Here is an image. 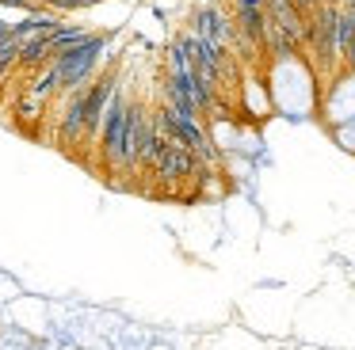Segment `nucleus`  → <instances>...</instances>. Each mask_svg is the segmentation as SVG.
Returning <instances> with one entry per match:
<instances>
[{
	"label": "nucleus",
	"mask_w": 355,
	"mask_h": 350,
	"mask_svg": "<svg viewBox=\"0 0 355 350\" xmlns=\"http://www.w3.org/2000/svg\"><path fill=\"white\" fill-rule=\"evenodd\" d=\"M107 50H111V38L96 30L88 42L73 46V50H65V53H58V57H54V68H58V95H69V91L92 84L96 76L103 73V57H107Z\"/></svg>",
	"instance_id": "nucleus-1"
},
{
	"label": "nucleus",
	"mask_w": 355,
	"mask_h": 350,
	"mask_svg": "<svg viewBox=\"0 0 355 350\" xmlns=\"http://www.w3.org/2000/svg\"><path fill=\"white\" fill-rule=\"evenodd\" d=\"M126 126H130V95H126V84L119 88L115 103H111L107 118H103V133H100V172H107L119 183L123 175V152H126Z\"/></svg>",
	"instance_id": "nucleus-2"
},
{
	"label": "nucleus",
	"mask_w": 355,
	"mask_h": 350,
	"mask_svg": "<svg viewBox=\"0 0 355 350\" xmlns=\"http://www.w3.org/2000/svg\"><path fill=\"white\" fill-rule=\"evenodd\" d=\"M195 175H199V160H195V152L187 149V145H164V152L157 156V164L149 167L146 179L153 183V194H176L180 187H187V183H195Z\"/></svg>",
	"instance_id": "nucleus-3"
},
{
	"label": "nucleus",
	"mask_w": 355,
	"mask_h": 350,
	"mask_svg": "<svg viewBox=\"0 0 355 350\" xmlns=\"http://www.w3.org/2000/svg\"><path fill=\"white\" fill-rule=\"evenodd\" d=\"M321 111H324L329 129H336V126L355 118V68H340L321 88Z\"/></svg>",
	"instance_id": "nucleus-4"
},
{
	"label": "nucleus",
	"mask_w": 355,
	"mask_h": 350,
	"mask_svg": "<svg viewBox=\"0 0 355 350\" xmlns=\"http://www.w3.org/2000/svg\"><path fill=\"white\" fill-rule=\"evenodd\" d=\"M191 27L199 30L202 38H210V42H214L222 53H230V57H233V38H237V19H233V12H230L225 4H202L199 12L191 15Z\"/></svg>",
	"instance_id": "nucleus-5"
},
{
	"label": "nucleus",
	"mask_w": 355,
	"mask_h": 350,
	"mask_svg": "<svg viewBox=\"0 0 355 350\" xmlns=\"http://www.w3.org/2000/svg\"><path fill=\"white\" fill-rule=\"evenodd\" d=\"M96 30L92 27H85V23H62V27L50 35V53H65V50H73V46H80V42H88Z\"/></svg>",
	"instance_id": "nucleus-6"
},
{
	"label": "nucleus",
	"mask_w": 355,
	"mask_h": 350,
	"mask_svg": "<svg viewBox=\"0 0 355 350\" xmlns=\"http://www.w3.org/2000/svg\"><path fill=\"white\" fill-rule=\"evenodd\" d=\"M241 91H245V95H268L256 76H248V80L241 84ZM260 111H263V118H268V114H271V99H260V107H248V103L241 107V114H252V118H260Z\"/></svg>",
	"instance_id": "nucleus-7"
},
{
	"label": "nucleus",
	"mask_w": 355,
	"mask_h": 350,
	"mask_svg": "<svg viewBox=\"0 0 355 350\" xmlns=\"http://www.w3.org/2000/svg\"><path fill=\"white\" fill-rule=\"evenodd\" d=\"M96 4H103V0H46V8H50V12H58V15L88 12V8H96Z\"/></svg>",
	"instance_id": "nucleus-8"
},
{
	"label": "nucleus",
	"mask_w": 355,
	"mask_h": 350,
	"mask_svg": "<svg viewBox=\"0 0 355 350\" xmlns=\"http://www.w3.org/2000/svg\"><path fill=\"white\" fill-rule=\"evenodd\" d=\"M332 137H336V145L344 152H355V118L344 122V126H336V129H332Z\"/></svg>",
	"instance_id": "nucleus-9"
}]
</instances>
